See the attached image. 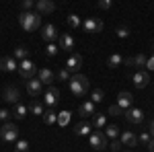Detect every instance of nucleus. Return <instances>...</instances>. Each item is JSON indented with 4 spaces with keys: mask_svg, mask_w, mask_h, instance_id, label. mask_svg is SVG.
Listing matches in <instances>:
<instances>
[{
    "mask_svg": "<svg viewBox=\"0 0 154 152\" xmlns=\"http://www.w3.org/2000/svg\"><path fill=\"white\" fill-rule=\"evenodd\" d=\"M68 86H70V93L72 95H76V97H84V95L88 93L91 80H88V76H84V74H72Z\"/></svg>",
    "mask_w": 154,
    "mask_h": 152,
    "instance_id": "obj_1",
    "label": "nucleus"
},
{
    "mask_svg": "<svg viewBox=\"0 0 154 152\" xmlns=\"http://www.w3.org/2000/svg\"><path fill=\"white\" fill-rule=\"evenodd\" d=\"M19 23H21V27H23L25 31L33 33V31L39 29V25H41V17H39V12H21Z\"/></svg>",
    "mask_w": 154,
    "mask_h": 152,
    "instance_id": "obj_2",
    "label": "nucleus"
},
{
    "mask_svg": "<svg viewBox=\"0 0 154 152\" xmlns=\"http://www.w3.org/2000/svg\"><path fill=\"white\" fill-rule=\"evenodd\" d=\"M0 138L4 142H17L19 138V128L14 126V123H2V128H0Z\"/></svg>",
    "mask_w": 154,
    "mask_h": 152,
    "instance_id": "obj_3",
    "label": "nucleus"
},
{
    "mask_svg": "<svg viewBox=\"0 0 154 152\" xmlns=\"http://www.w3.org/2000/svg\"><path fill=\"white\" fill-rule=\"evenodd\" d=\"M19 74H21L23 78H27V80H31L37 74V66L31 60H23V62H19Z\"/></svg>",
    "mask_w": 154,
    "mask_h": 152,
    "instance_id": "obj_4",
    "label": "nucleus"
},
{
    "mask_svg": "<svg viewBox=\"0 0 154 152\" xmlns=\"http://www.w3.org/2000/svg\"><path fill=\"white\" fill-rule=\"evenodd\" d=\"M88 142H91V146H93L95 150H105L107 146H109L107 136L103 134V132H93V134L88 136Z\"/></svg>",
    "mask_w": 154,
    "mask_h": 152,
    "instance_id": "obj_5",
    "label": "nucleus"
},
{
    "mask_svg": "<svg viewBox=\"0 0 154 152\" xmlns=\"http://www.w3.org/2000/svg\"><path fill=\"white\" fill-rule=\"evenodd\" d=\"M80 66H82V56H80V54H70V56H68V60H66V70L78 74Z\"/></svg>",
    "mask_w": 154,
    "mask_h": 152,
    "instance_id": "obj_6",
    "label": "nucleus"
},
{
    "mask_svg": "<svg viewBox=\"0 0 154 152\" xmlns=\"http://www.w3.org/2000/svg\"><path fill=\"white\" fill-rule=\"evenodd\" d=\"M82 27H84V31L86 33H101L103 29H105V25H103V21H99V19H86L82 23Z\"/></svg>",
    "mask_w": 154,
    "mask_h": 152,
    "instance_id": "obj_7",
    "label": "nucleus"
},
{
    "mask_svg": "<svg viewBox=\"0 0 154 152\" xmlns=\"http://www.w3.org/2000/svg\"><path fill=\"white\" fill-rule=\"evenodd\" d=\"M56 37H58V29H56V25L49 23V25H43V27H41V39H43V41L54 43Z\"/></svg>",
    "mask_w": 154,
    "mask_h": 152,
    "instance_id": "obj_8",
    "label": "nucleus"
},
{
    "mask_svg": "<svg viewBox=\"0 0 154 152\" xmlns=\"http://www.w3.org/2000/svg\"><path fill=\"white\" fill-rule=\"evenodd\" d=\"M131 80H134V84L138 86V88H144V86H148V82H150V74L146 70H138L131 74Z\"/></svg>",
    "mask_w": 154,
    "mask_h": 152,
    "instance_id": "obj_9",
    "label": "nucleus"
},
{
    "mask_svg": "<svg viewBox=\"0 0 154 152\" xmlns=\"http://www.w3.org/2000/svg\"><path fill=\"white\" fill-rule=\"evenodd\" d=\"M131 103H134V97H131V93H128V91H121V93L117 95V107H119V109L128 111V109H131Z\"/></svg>",
    "mask_w": 154,
    "mask_h": 152,
    "instance_id": "obj_10",
    "label": "nucleus"
},
{
    "mask_svg": "<svg viewBox=\"0 0 154 152\" xmlns=\"http://www.w3.org/2000/svg\"><path fill=\"white\" fill-rule=\"evenodd\" d=\"M0 70H2V72L19 70V62L12 58V56H4V58H0Z\"/></svg>",
    "mask_w": 154,
    "mask_h": 152,
    "instance_id": "obj_11",
    "label": "nucleus"
},
{
    "mask_svg": "<svg viewBox=\"0 0 154 152\" xmlns=\"http://www.w3.org/2000/svg\"><path fill=\"white\" fill-rule=\"evenodd\" d=\"M60 99V91L56 88V86H48V91H45V95H43V101H45V105L51 109V107L58 103Z\"/></svg>",
    "mask_w": 154,
    "mask_h": 152,
    "instance_id": "obj_12",
    "label": "nucleus"
},
{
    "mask_svg": "<svg viewBox=\"0 0 154 152\" xmlns=\"http://www.w3.org/2000/svg\"><path fill=\"white\" fill-rule=\"evenodd\" d=\"M125 119H128L130 123H142L144 121V111L138 109V107H131V109L125 111Z\"/></svg>",
    "mask_w": 154,
    "mask_h": 152,
    "instance_id": "obj_13",
    "label": "nucleus"
},
{
    "mask_svg": "<svg viewBox=\"0 0 154 152\" xmlns=\"http://www.w3.org/2000/svg\"><path fill=\"white\" fill-rule=\"evenodd\" d=\"M41 91H43V84H41L39 78H31V80L27 82V93H29V97H39Z\"/></svg>",
    "mask_w": 154,
    "mask_h": 152,
    "instance_id": "obj_14",
    "label": "nucleus"
},
{
    "mask_svg": "<svg viewBox=\"0 0 154 152\" xmlns=\"http://www.w3.org/2000/svg\"><path fill=\"white\" fill-rule=\"evenodd\" d=\"M74 134H76V136H91V134H93V123H88L86 119L78 121V123L74 126Z\"/></svg>",
    "mask_w": 154,
    "mask_h": 152,
    "instance_id": "obj_15",
    "label": "nucleus"
},
{
    "mask_svg": "<svg viewBox=\"0 0 154 152\" xmlns=\"http://www.w3.org/2000/svg\"><path fill=\"white\" fill-rule=\"evenodd\" d=\"M78 113H80V117H82V119H86V117H93V115L97 113L95 103H93V101H86V103H82V105L78 107Z\"/></svg>",
    "mask_w": 154,
    "mask_h": 152,
    "instance_id": "obj_16",
    "label": "nucleus"
},
{
    "mask_svg": "<svg viewBox=\"0 0 154 152\" xmlns=\"http://www.w3.org/2000/svg\"><path fill=\"white\" fill-rule=\"evenodd\" d=\"M2 97H4V101H6V103H14V105H17L21 95H19V88H14V86H6V88H4V93H2Z\"/></svg>",
    "mask_w": 154,
    "mask_h": 152,
    "instance_id": "obj_17",
    "label": "nucleus"
},
{
    "mask_svg": "<svg viewBox=\"0 0 154 152\" xmlns=\"http://www.w3.org/2000/svg\"><path fill=\"white\" fill-rule=\"evenodd\" d=\"M35 8H37V12L48 14V12H54V11H56V4H54L51 0H37V2H35Z\"/></svg>",
    "mask_w": 154,
    "mask_h": 152,
    "instance_id": "obj_18",
    "label": "nucleus"
},
{
    "mask_svg": "<svg viewBox=\"0 0 154 152\" xmlns=\"http://www.w3.org/2000/svg\"><path fill=\"white\" fill-rule=\"evenodd\" d=\"M39 80H41V84H49L51 86V82H56V74L49 68H41L39 70Z\"/></svg>",
    "mask_w": 154,
    "mask_h": 152,
    "instance_id": "obj_19",
    "label": "nucleus"
},
{
    "mask_svg": "<svg viewBox=\"0 0 154 152\" xmlns=\"http://www.w3.org/2000/svg\"><path fill=\"white\" fill-rule=\"evenodd\" d=\"M119 140H121V144H125L128 148H131V146H136V144H138V138H136V134H134V132H121Z\"/></svg>",
    "mask_w": 154,
    "mask_h": 152,
    "instance_id": "obj_20",
    "label": "nucleus"
},
{
    "mask_svg": "<svg viewBox=\"0 0 154 152\" xmlns=\"http://www.w3.org/2000/svg\"><path fill=\"white\" fill-rule=\"evenodd\" d=\"M60 47H62V49H72V47H74V37H72L70 33L60 35Z\"/></svg>",
    "mask_w": 154,
    "mask_h": 152,
    "instance_id": "obj_21",
    "label": "nucleus"
},
{
    "mask_svg": "<svg viewBox=\"0 0 154 152\" xmlns=\"http://www.w3.org/2000/svg\"><path fill=\"white\" fill-rule=\"evenodd\" d=\"M27 111H29V107L23 105V103H17L14 109H12V115L17 117V119H25L27 117Z\"/></svg>",
    "mask_w": 154,
    "mask_h": 152,
    "instance_id": "obj_22",
    "label": "nucleus"
},
{
    "mask_svg": "<svg viewBox=\"0 0 154 152\" xmlns=\"http://www.w3.org/2000/svg\"><path fill=\"white\" fill-rule=\"evenodd\" d=\"M12 58H14V60H19V62H23V60H29V49H27L25 45H19L17 49H14Z\"/></svg>",
    "mask_w": 154,
    "mask_h": 152,
    "instance_id": "obj_23",
    "label": "nucleus"
},
{
    "mask_svg": "<svg viewBox=\"0 0 154 152\" xmlns=\"http://www.w3.org/2000/svg\"><path fill=\"white\" fill-rule=\"evenodd\" d=\"M105 121H107L105 113H95V115H93V128L103 129V128H105Z\"/></svg>",
    "mask_w": 154,
    "mask_h": 152,
    "instance_id": "obj_24",
    "label": "nucleus"
},
{
    "mask_svg": "<svg viewBox=\"0 0 154 152\" xmlns=\"http://www.w3.org/2000/svg\"><path fill=\"white\" fill-rule=\"evenodd\" d=\"M121 62H123L121 54H111L109 60H107V66H109V68H117V66H121Z\"/></svg>",
    "mask_w": 154,
    "mask_h": 152,
    "instance_id": "obj_25",
    "label": "nucleus"
},
{
    "mask_svg": "<svg viewBox=\"0 0 154 152\" xmlns=\"http://www.w3.org/2000/svg\"><path fill=\"white\" fill-rule=\"evenodd\" d=\"M43 121H45L48 126L56 123V121H58V115H56V111H54V109H45V113H43Z\"/></svg>",
    "mask_w": 154,
    "mask_h": 152,
    "instance_id": "obj_26",
    "label": "nucleus"
},
{
    "mask_svg": "<svg viewBox=\"0 0 154 152\" xmlns=\"http://www.w3.org/2000/svg\"><path fill=\"white\" fill-rule=\"evenodd\" d=\"M105 136H107V138H113V140H117L119 136H121V132H119L117 126H107V128H105Z\"/></svg>",
    "mask_w": 154,
    "mask_h": 152,
    "instance_id": "obj_27",
    "label": "nucleus"
},
{
    "mask_svg": "<svg viewBox=\"0 0 154 152\" xmlns=\"http://www.w3.org/2000/svg\"><path fill=\"white\" fill-rule=\"evenodd\" d=\"M103 99H105V91H103V88H95V91H93V95H91V101L97 105V103H101Z\"/></svg>",
    "mask_w": 154,
    "mask_h": 152,
    "instance_id": "obj_28",
    "label": "nucleus"
},
{
    "mask_svg": "<svg viewBox=\"0 0 154 152\" xmlns=\"http://www.w3.org/2000/svg\"><path fill=\"white\" fill-rule=\"evenodd\" d=\"M29 109H31V111H33L35 115H43V113H45V109H43V105H41L39 101H35V99L31 101V105H29Z\"/></svg>",
    "mask_w": 154,
    "mask_h": 152,
    "instance_id": "obj_29",
    "label": "nucleus"
},
{
    "mask_svg": "<svg viewBox=\"0 0 154 152\" xmlns=\"http://www.w3.org/2000/svg\"><path fill=\"white\" fill-rule=\"evenodd\" d=\"M68 25H70L72 29H76V27H80V17H78V14H74V12H72V14H68Z\"/></svg>",
    "mask_w": 154,
    "mask_h": 152,
    "instance_id": "obj_30",
    "label": "nucleus"
},
{
    "mask_svg": "<svg viewBox=\"0 0 154 152\" xmlns=\"http://www.w3.org/2000/svg\"><path fill=\"white\" fill-rule=\"evenodd\" d=\"M14 152H29V142L27 140H19L14 144Z\"/></svg>",
    "mask_w": 154,
    "mask_h": 152,
    "instance_id": "obj_31",
    "label": "nucleus"
},
{
    "mask_svg": "<svg viewBox=\"0 0 154 152\" xmlns=\"http://www.w3.org/2000/svg\"><path fill=\"white\" fill-rule=\"evenodd\" d=\"M68 121H70V111H62V113H58V123L60 126H68Z\"/></svg>",
    "mask_w": 154,
    "mask_h": 152,
    "instance_id": "obj_32",
    "label": "nucleus"
},
{
    "mask_svg": "<svg viewBox=\"0 0 154 152\" xmlns=\"http://www.w3.org/2000/svg\"><path fill=\"white\" fill-rule=\"evenodd\" d=\"M56 78H58L60 82H70V78H72V76H70V72L66 70V68H62V70L58 72V76H56Z\"/></svg>",
    "mask_w": 154,
    "mask_h": 152,
    "instance_id": "obj_33",
    "label": "nucleus"
},
{
    "mask_svg": "<svg viewBox=\"0 0 154 152\" xmlns=\"http://www.w3.org/2000/svg\"><path fill=\"white\" fill-rule=\"evenodd\" d=\"M146 62H148V58H146V56H144V54H138V56H136V58H134V64H136V66H138V68H146Z\"/></svg>",
    "mask_w": 154,
    "mask_h": 152,
    "instance_id": "obj_34",
    "label": "nucleus"
},
{
    "mask_svg": "<svg viewBox=\"0 0 154 152\" xmlns=\"http://www.w3.org/2000/svg\"><path fill=\"white\" fill-rule=\"evenodd\" d=\"M115 35H117L119 39H128V37H130V29H128V27H119L117 31H115Z\"/></svg>",
    "mask_w": 154,
    "mask_h": 152,
    "instance_id": "obj_35",
    "label": "nucleus"
},
{
    "mask_svg": "<svg viewBox=\"0 0 154 152\" xmlns=\"http://www.w3.org/2000/svg\"><path fill=\"white\" fill-rule=\"evenodd\" d=\"M60 49L56 47V43H48V47H45V56H49V58H54L56 54H58Z\"/></svg>",
    "mask_w": 154,
    "mask_h": 152,
    "instance_id": "obj_36",
    "label": "nucleus"
},
{
    "mask_svg": "<svg viewBox=\"0 0 154 152\" xmlns=\"http://www.w3.org/2000/svg\"><path fill=\"white\" fill-rule=\"evenodd\" d=\"M21 6H23V12H31V8L35 6V2H33V0H23Z\"/></svg>",
    "mask_w": 154,
    "mask_h": 152,
    "instance_id": "obj_37",
    "label": "nucleus"
},
{
    "mask_svg": "<svg viewBox=\"0 0 154 152\" xmlns=\"http://www.w3.org/2000/svg\"><path fill=\"white\" fill-rule=\"evenodd\" d=\"M11 111H6V109H2V111H0V121H2V123H8V119H11Z\"/></svg>",
    "mask_w": 154,
    "mask_h": 152,
    "instance_id": "obj_38",
    "label": "nucleus"
},
{
    "mask_svg": "<svg viewBox=\"0 0 154 152\" xmlns=\"http://www.w3.org/2000/svg\"><path fill=\"white\" fill-rule=\"evenodd\" d=\"M150 140H152V136H150V132H144L142 136H140V142H142L144 146H148V144H150Z\"/></svg>",
    "mask_w": 154,
    "mask_h": 152,
    "instance_id": "obj_39",
    "label": "nucleus"
},
{
    "mask_svg": "<svg viewBox=\"0 0 154 152\" xmlns=\"http://www.w3.org/2000/svg\"><path fill=\"white\" fill-rule=\"evenodd\" d=\"M109 148H111L113 152H119V150H121V140H119V138H117V140H113L111 144H109Z\"/></svg>",
    "mask_w": 154,
    "mask_h": 152,
    "instance_id": "obj_40",
    "label": "nucleus"
},
{
    "mask_svg": "<svg viewBox=\"0 0 154 152\" xmlns=\"http://www.w3.org/2000/svg\"><path fill=\"white\" fill-rule=\"evenodd\" d=\"M109 113H111V115H121L123 109H119L117 105H111V107H109Z\"/></svg>",
    "mask_w": 154,
    "mask_h": 152,
    "instance_id": "obj_41",
    "label": "nucleus"
},
{
    "mask_svg": "<svg viewBox=\"0 0 154 152\" xmlns=\"http://www.w3.org/2000/svg\"><path fill=\"white\" fill-rule=\"evenodd\" d=\"M111 4H113L111 0H101V2H99V8H103V11H107V8H111Z\"/></svg>",
    "mask_w": 154,
    "mask_h": 152,
    "instance_id": "obj_42",
    "label": "nucleus"
},
{
    "mask_svg": "<svg viewBox=\"0 0 154 152\" xmlns=\"http://www.w3.org/2000/svg\"><path fill=\"white\" fill-rule=\"evenodd\" d=\"M152 70H154V56L148 58V62H146V72H152Z\"/></svg>",
    "mask_w": 154,
    "mask_h": 152,
    "instance_id": "obj_43",
    "label": "nucleus"
},
{
    "mask_svg": "<svg viewBox=\"0 0 154 152\" xmlns=\"http://www.w3.org/2000/svg\"><path fill=\"white\" fill-rule=\"evenodd\" d=\"M148 150H150V152H154V138L150 140V144H148Z\"/></svg>",
    "mask_w": 154,
    "mask_h": 152,
    "instance_id": "obj_44",
    "label": "nucleus"
},
{
    "mask_svg": "<svg viewBox=\"0 0 154 152\" xmlns=\"http://www.w3.org/2000/svg\"><path fill=\"white\" fill-rule=\"evenodd\" d=\"M150 136L154 138V119H152V123H150Z\"/></svg>",
    "mask_w": 154,
    "mask_h": 152,
    "instance_id": "obj_45",
    "label": "nucleus"
},
{
    "mask_svg": "<svg viewBox=\"0 0 154 152\" xmlns=\"http://www.w3.org/2000/svg\"><path fill=\"white\" fill-rule=\"evenodd\" d=\"M123 152H131V150H123Z\"/></svg>",
    "mask_w": 154,
    "mask_h": 152,
    "instance_id": "obj_46",
    "label": "nucleus"
},
{
    "mask_svg": "<svg viewBox=\"0 0 154 152\" xmlns=\"http://www.w3.org/2000/svg\"><path fill=\"white\" fill-rule=\"evenodd\" d=\"M0 140H2V138H0Z\"/></svg>",
    "mask_w": 154,
    "mask_h": 152,
    "instance_id": "obj_47",
    "label": "nucleus"
}]
</instances>
